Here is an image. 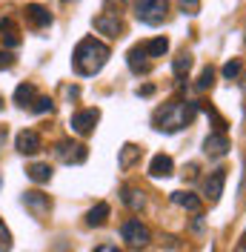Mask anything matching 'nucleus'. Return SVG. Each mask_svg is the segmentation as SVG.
Listing matches in <instances>:
<instances>
[{
  "label": "nucleus",
  "mask_w": 246,
  "mask_h": 252,
  "mask_svg": "<svg viewBox=\"0 0 246 252\" xmlns=\"http://www.w3.org/2000/svg\"><path fill=\"white\" fill-rule=\"evenodd\" d=\"M109 46L103 40H94V37H83L80 43H77L75 55H72V66H75V72L80 78H92L97 75L109 61Z\"/></svg>",
  "instance_id": "f257e3e1"
},
{
  "label": "nucleus",
  "mask_w": 246,
  "mask_h": 252,
  "mask_svg": "<svg viewBox=\"0 0 246 252\" xmlns=\"http://www.w3.org/2000/svg\"><path fill=\"white\" fill-rule=\"evenodd\" d=\"M195 115H198V103H195V100H175V103H166L163 109L154 112V129L172 135V132L184 129L186 124H192Z\"/></svg>",
  "instance_id": "f03ea898"
},
{
  "label": "nucleus",
  "mask_w": 246,
  "mask_h": 252,
  "mask_svg": "<svg viewBox=\"0 0 246 252\" xmlns=\"http://www.w3.org/2000/svg\"><path fill=\"white\" fill-rule=\"evenodd\" d=\"M166 0H135V17L146 26H160L166 20Z\"/></svg>",
  "instance_id": "7ed1b4c3"
},
{
  "label": "nucleus",
  "mask_w": 246,
  "mask_h": 252,
  "mask_svg": "<svg viewBox=\"0 0 246 252\" xmlns=\"http://www.w3.org/2000/svg\"><path fill=\"white\" fill-rule=\"evenodd\" d=\"M121 238L132 247V250H143V247H149L152 232H149V226H146V223H140L138 218H129L121 226Z\"/></svg>",
  "instance_id": "20e7f679"
},
{
  "label": "nucleus",
  "mask_w": 246,
  "mask_h": 252,
  "mask_svg": "<svg viewBox=\"0 0 246 252\" xmlns=\"http://www.w3.org/2000/svg\"><path fill=\"white\" fill-rule=\"evenodd\" d=\"M55 158L61 160V163H83L86 158H89V149L83 146V143H75V141H58L55 143Z\"/></svg>",
  "instance_id": "39448f33"
},
{
  "label": "nucleus",
  "mask_w": 246,
  "mask_h": 252,
  "mask_svg": "<svg viewBox=\"0 0 246 252\" xmlns=\"http://www.w3.org/2000/svg\"><path fill=\"white\" fill-rule=\"evenodd\" d=\"M97 121H100V109H83V112H75L69 118V126H72V132H77V135H92Z\"/></svg>",
  "instance_id": "423d86ee"
},
{
  "label": "nucleus",
  "mask_w": 246,
  "mask_h": 252,
  "mask_svg": "<svg viewBox=\"0 0 246 252\" xmlns=\"http://www.w3.org/2000/svg\"><path fill=\"white\" fill-rule=\"evenodd\" d=\"M15 149L20 155H37L43 149V141H40V135L34 129H23V132H17V138H15Z\"/></svg>",
  "instance_id": "0eeeda50"
},
{
  "label": "nucleus",
  "mask_w": 246,
  "mask_h": 252,
  "mask_svg": "<svg viewBox=\"0 0 246 252\" xmlns=\"http://www.w3.org/2000/svg\"><path fill=\"white\" fill-rule=\"evenodd\" d=\"M223 184H226V169H215V172H209L206 184H203V195H206L209 204H217V201H220V195H223Z\"/></svg>",
  "instance_id": "6e6552de"
},
{
  "label": "nucleus",
  "mask_w": 246,
  "mask_h": 252,
  "mask_svg": "<svg viewBox=\"0 0 246 252\" xmlns=\"http://www.w3.org/2000/svg\"><path fill=\"white\" fill-rule=\"evenodd\" d=\"M23 206L29 209L34 218H43V215H49V209H52V201H49V195H43V192H23Z\"/></svg>",
  "instance_id": "1a4fd4ad"
},
{
  "label": "nucleus",
  "mask_w": 246,
  "mask_h": 252,
  "mask_svg": "<svg viewBox=\"0 0 246 252\" xmlns=\"http://www.w3.org/2000/svg\"><path fill=\"white\" fill-rule=\"evenodd\" d=\"M94 29L100 32V34H106V37H121L123 20L118 15H112V12H103V15L94 17Z\"/></svg>",
  "instance_id": "9d476101"
},
{
  "label": "nucleus",
  "mask_w": 246,
  "mask_h": 252,
  "mask_svg": "<svg viewBox=\"0 0 246 252\" xmlns=\"http://www.w3.org/2000/svg\"><path fill=\"white\" fill-rule=\"evenodd\" d=\"M229 149H232V143H229V138H226V132H212V135L203 141V152L209 158H223Z\"/></svg>",
  "instance_id": "9b49d317"
},
{
  "label": "nucleus",
  "mask_w": 246,
  "mask_h": 252,
  "mask_svg": "<svg viewBox=\"0 0 246 252\" xmlns=\"http://www.w3.org/2000/svg\"><path fill=\"white\" fill-rule=\"evenodd\" d=\"M126 63H129V69H132L135 75H149V69H152V63H149V55L143 52V46L129 49V55H126Z\"/></svg>",
  "instance_id": "f8f14e48"
},
{
  "label": "nucleus",
  "mask_w": 246,
  "mask_h": 252,
  "mask_svg": "<svg viewBox=\"0 0 246 252\" xmlns=\"http://www.w3.org/2000/svg\"><path fill=\"white\" fill-rule=\"evenodd\" d=\"M26 20H29L34 29H43V26H52V12L37 6V3H29L26 6Z\"/></svg>",
  "instance_id": "ddd939ff"
},
{
  "label": "nucleus",
  "mask_w": 246,
  "mask_h": 252,
  "mask_svg": "<svg viewBox=\"0 0 246 252\" xmlns=\"http://www.w3.org/2000/svg\"><path fill=\"white\" fill-rule=\"evenodd\" d=\"M175 172V160L169 155H154L152 163H149V175L152 178H169Z\"/></svg>",
  "instance_id": "4468645a"
},
{
  "label": "nucleus",
  "mask_w": 246,
  "mask_h": 252,
  "mask_svg": "<svg viewBox=\"0 0 246 252\" xmlns=\"http://www.w3.org/2000/svg\"><path fill=\"white\" fill-rule=\"evenodd\" d=\"M109 212H112V209H109V204H106V201L94 204L92 209L86 212V226H103V223L109 220Z\"/></svg>",
  "instance_id": "2eb2a0df"
},
{
  "label": "nucleus",
  "mask_w": 246,
  "mask_h": 252,
  "mask_svg": "<svg viewBox=\"0 0 246 252\" xmlns=\"http://www.w3.org/2000/svg\"><path fill=\"white\" fill-rule=\"evenodd\" d=\"M0 37H3V43H6L9 49L20 46V34H17L12 17H3V20H0Z\"/></svg>",
  "instance_id": "dca6fc26"
},
{
  "label": "nucleus",
  "mask_w": 246,
  "mask_h": 252,
  "mask_svg": "<svg viewBox=\"0 0 246 252\" xmlns=\"http://www.w3.org/2000/svg\"><path fill=\"white\" fill-rule=\"evenodd\" d=\"M121 201H123L126 206H129L132 212H140V209L146 206V198H143V192H140V189H135V187H123Z\"/></svg>",
  "instance_id": "f3484780"
},
{
  "label": "nucleus",
  "mask_w": 246,
  "mask_h": 252,
  "mask_svg": "<svg viewBox=\"0 0 246 252\" xmlns=\"http://www.w3.org/2000/svg\"><path fill=\"white\" fill-rule=\"evenodd\" d=\"M172 204L184 206L189 212H200V198L192 195V192H172Z\"/></svg>",
  "instance_id": "a211bd4d"
},
{
  "label": "nucleus",
  "mask_w": 246,
  "mask_h": 252,
  "mask_svg": "<svg viewBox=\"0 0 246 252\" xmlns=\"http://www.w3.org/2000/svg\"><path fill=\"white\" fill-rule=\"evenodd\" d=\"M26 175H29V181H34V184H49L52 181V166L49 163H31L29 169H26Z\"/></svg>",
  "instance_id": "6ab92c4d"
},
{
  "label": "nucleus",
  "mask_w": 246,
  "mask_h": 252,
  "mask_svg": "<svg viewBox=\"0 0 246 252\" xmlns=\"http://www.w3.org/2000/svg\"><path fill=\"white\" fill-rule=\"evenodd\" d=\"M140 158V146H135V143H126L121 149V158H118V166L121 169H132V163Z\"/></svg>",
  "instance_id": "aec40b11"
},
{
  "label": "nucleus",
  "mask_w": 246,
  "mask_h": 252,
  "mask_svg": "<svg viewBox=\"0 0 246 252\" xmlns=\"http://www.w3.org/2000/svg\"><path fill=\"white\" fill-rule=\"evenodd\" d=\"M15 103L23 106V109L34 103V86H31V83H20V86L15 89Z\"/></svg>",
  "instance_id": "412c9836"
},
{
  "label": "nucleus",
  "mask_w": 246,
  "mask_h": 252,
  "mask_svg": "<svg viewBox=\"0 0 246 252\" xmlns=\"http://www.w3.org/2000/svg\"><path fill=\"white\" fill-rule=\"evenodd\" d=\"M189 69H192V55L181 52V55L175 58V63H172V72H175V78H178V80H184L186 75H189Z\"/></svg>",
  "instance_id": "4be33fe9"
},
{
  "label": "nucleus",
  "mask_w": 246,
  "mask_h": 252,
  "mask_svg": "<svg viewBox=\"0 0 246 252\" xmlns=\"http://www.w3.org/2000/svg\"><path fill=\"white\" fill-rule=\"evenodd\" d=\"M143 52H146L149 58H163V55L169 52V40H166V37H154V40H149V43L143 46Z\"/></svg>",
  "instance_id": "5701e85b"
},
{
  "label": "nucleus",
  "mask_w": 246,
  "mask_h": 252,
  "mask_svg": "<svg viewBox=\"0 0 246 252\" xmlns=\"http://www.w3.org/2000/svg\"><path fill=\"white\" fill-rule=\"evenodd\" d=\"M212 83H215V69L212 66H206L203 72H200V78H198V92H206V89H212Z\"/></svg>",
  "instance_id": "b1692460"
},
{
  "label": "nucleus",
  "mask_w": 246,
  "mask_h": 252,
  "mask_svg": "<svg viewBox=\"0 0 246 252\" xmlns=\"http://www.w3.org/2000/svg\"><path fill=\"white\" fill-rule=\"evenodd\" d=\"M52 109H55L52 97H34V103H31V112H37V115H46Z\"/></svg>",
  "instance_id": "393cba45"
},
{
  "label": "nucleus",
  "mask_w": 246,
  "mask_h": 252,
  "mask_svg": "<svg viewBox=\"0 0 246 252\" xmlns=\"http://www.w3.org/2000/svg\"><path fill=\"white\" fill-rule=\"evenodd\" d=\"M178 6H181V12L189 17H195L200 12V0H178Z\"/></svg>",
  "instance_id": "a878e982"
},
{
  "label": "nucleus",
  "mask_w": 246,
  "mask_h": 252,
  "mask_svg": "<svg viewBox=\"0 0 246 252\" xmlns=\"http://www.w3.org/2000/svg\"><path fill=\"white\" fill-rule=\"evenodd\" d=\"M12 250V232L6 229V223L0 220V252H9Z\"/></svg>",
  "instance_id": "bb28decb"
},
{
  "label": "nucleus",
  "mask_w": 246,
  "mask_h": 252,
  "mask_svg": "<svg viewBox=\"0 0 246 252\" xmlns=\"http://www.w3.org/2000/svg\"><path fill=\"white\" fill-rule=\"evenodd\" d=\"M241 75V61H229V63H223V78L226 80H235Z\"/></svg>",
  "instance_id": "cd10ccee"
},
{
  "label": "nucleus",
  "mask_w": 246,
  "mask_h": 252,
  "mask_svg": "<svg viewBox=\"0 0 246 252\" xmlns=\"http://www.w3.org/2000/svg\"><path fill=\"white\" fill-rule=\"evenodd\" d=\"M103 3H106V9L112 12V15H121V9L129 3V0H103Z\"/></svg>",
  "instance_id": "c85d7f7f"
},
{
  "label": "nucleus",
  "mask_w": 246,
  "mask_h": 252,
  "mask_svg": "<svg viewBox=\"0 0 246 252\" xmlns=\"http://www.w3.org/2000/svg\"><path fill=\"white\" fill-rule=\"evenodd\" d=\"M15 66V55L12 52H0V69H12Z\"/></svg>",
  "instance_id": "c756f323"
},
{
  "label": "nucleus",
  "mask_w": 246,
  "mask_h": 252,
  "mask_svg": "<svg viewBox=\"0 0 246 252\" xmlns=\"http://www.w3.org/2000/svg\"><path fill=\"white\" fill-rule=\"evenodd\" d=\"M138 94L149 97V94H154V86H152V83H146V86H140V89H138Z\"/></svg>",
  "instance_id": "7c9ffc66"
},
{
  "label": "nucleus",
  "mask_w": 246,
  "mask_h": 252,
  "mask_svg": "<svg viewBox=\"0 0 246 252\" xmlns=\"http://www.w3.org/2000/svg\"><path fill=\"white\" fill-rule=\"evenodd\" d=\"M94 252H121V250H118L115 244H100V247H97Z\"/></svg>",
  "instance_id": "2f4dec72"
},
{
  "label": "nucleus",
  "mask_w": 246,
  "mask_h": 252,
  "mask_svg": "<svg viewBox=\"0 0 246 252\" xmlns=\"http://www.w3.org/2000/svg\"><path fill=\"white\" fill-rule=\"evenodd\" d=\"M241 86H244V92H246V75H244V83H241Z\"/></svg>",
  "instance_id": "473e14b6"
},
{
  "label": "nucleus",
  "mask_w": 246,
  "mask_h": 252,
  "mask_svg": "<svg viewBox=\"0 0 246 252\" xmlns=\"http://www.w3.org/2000/svg\"><path fill=\"white\" fill-rule=\"evenodd\" d=\"M0 106H3V97H0Z\"/></svg>",
  "instance_id": "72a5a7b5"
},
{
  "label": "nucleus",
  "mask_w": 246,
  "mask_h": 252,
  "mask_svg": "<svg viewBox=\"0 0 246 252\" xmlns=\"http://www.w3.org/2000/svg\"><path fill=\"white\" fill-rule=\"evenodd\" d=\"M63 3H66V0H63Z\"/></svg>",
  "instance_id": "f704fd0d"
},
{
  "label": "nucleus",
  "mask_w": 246,
  "mask_h": 252,
  "mask_svg": "<svg viewBox=\"0 0 246 252\" xmlns=\"http://www.w3.org/2000/svg\"><path fill=\"white\" fill-rule=\"evenodd\" d=\"M244 241H246V238H244Z\"/></svg>",
  "instance_id": "c9c22d12"
}]
</instances>
